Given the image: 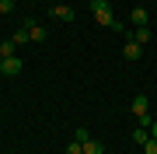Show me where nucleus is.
Returning a JSON list of instances; mask_svg holds the SVG:
<instances>
[{"label":"nucleus","mask_w":157,"mask_h":154,"mask_svg":"<svg viewBox=\"0 0 157 154\" xmlns=\"http://www.w3.org/2000/svg\"><path fill=\"white\" fill-rule=\"evenodd\" d=\"M91 14H94V21H101L105 28H115V32H122V21H115V14H112V4H108V0H91Z\"/></svg>","instance_id":"1"},{"label":"nucleus","mask_w":157,"mask_h":154,"mask_svg":"<svg viewBox=\"0 0 157 154\" xmlns=\"http://www.w3.org/2000/svg\"><path fill=\"white\" fill-rule=\"evenodd\" d=\"M129 109H133V116H136L140 126H150V98H147V95H136Z\"/></svg>","instance_id":"2"},{"label":"nucleus","mask_w":157,"mask_h":154,"mask_svg":"<svg viewBox=\"0 0 157 154\" xmlns=\"http://www.w3.org/2000/svg\"><path fill=\"white\" fill-rule=\"evenodd\" d=\"M25 28H28V35H32V42H45V28H42V25L39 21H35V18H25Z\"/></svg>","instance_id":"3"},{"label":"nucleus","mask_w":157,"mask_h":154,"mask_svg":"<svg viewBox=\"0 0 157 154\" xmlns=\"http://www.w3.org/2000/svg\"><path fill=\"white\" fill-rule=\"evenodd\" d=\"M0 74H4V77H14V74H21V60H17V56H7V60H0Z\"/></svg>","instance_id":"4"},{"label":"nucleus","mask_w":157,"mask_h":154,"mask_svg":"<svg viewBox=\"0 0 157 154\" xmlns=\"http://www.w3.org/2000/svg\"><path fill=\"white\" fill-rule=\"evenodd\" d=\"M122 56H126L129 63H136V60L143 56V46H140V42H133V39H126V46H122Z\"/></svg>","instance_id":"5"},{"label":"nucleus","mask_w":157,"mask_h":154,"mask_svg":"<svg viewBox=\"0 0 157 154\" xmlns=\"http://www.w3.org/2000/svg\"><path fill=\"white\" fill-rule=\"evenodd\" d=\"M52 18H59V21H73V7H67V4H52V11H49Z\"/></svg>","instance_id":"6"},{"label":"nucleus","mask_w":157,"mask_h":154,"mask_svg":"<svg viewBox=\"0 0 157 154\" xmlns=\"http://www.w3.org/2000/svg\"><path fill=\"white\" fill-rule=\"evenodd\" d=\"M147 18H150V14H147L143 7H136V11L129 14V25H133V28H143V25H147Z\"/></svg>","instance_id":"7"},{"label":"nucleus","mask_w":157,"mask_h":154,"mask_svg":"<svg viewBox=\"0 0 157 154\" xmlns=\"http://www.w3.org/2000/svg\"><path fill=\"white\" fill-rule=\"evenodd\" d=\"M11 42H14V46H25V42H32V35H28V28H25V25H21V28H17V32L11 35Z\"/></svg>","instance_id":"8"},{"label":"nucleus","mask_w":157,"mask_h":154,"mask_svg":"<svg viewBox=\"0 0 157 154\" xmlns=\"http://www.w3.org/2000/svg\"><path fill=\"white\" fill-rule=\"evenodd\" d=\"M133 42H140V46H147V42H150V28H136V35H133Z\"/></svg>","instance_id":"9"},{"label":"nucleus","mask_w":157,"mask_h":154,"mask_svg":"<svg viewBox=\"0 0 157 154\" xmlns=\"http://www.w3.org/2000/svg\"><path fill=\"white\" fill-rule=\"evenodd\" d=\"M84 154H101V144H98L94 137H87V140H84Z\"/></svg>","instance_id":"10"},{"label":"nucleus","mask_w":157,"mask_h":154,"mask_svg":"<svg viewBox=\"0 0 157 154\" xmlns=\"http://www.w3.org/2000/svg\"><path fill=\"white\" fill-rule=\"evenodd\" d=\"M133 140H136V144H147V140H150V133H147V126H136V130H133Z\"/></svg>","instance_id":"11"},{"label":"nucleus","mask_w":157,"mask_h":154,"mask_svg":"<svg viewBox=\"0 0 157 154\" xmlns=\"http://www.w3.org/2000/svg\"><path fill=\"white\" fill-rule=\"evenodd\" d=\"M14 49H17V46H14L11 39H7V42H0V56H4V60H7V56H14Z\"/></svg>","instance_id":"12"},{"label":"nucleus","mask_w":157,"mask_h":154,"mask_svg":"<svg viewBox=\"0 0 157 154\" xmlns=\"http://www.w3.org/2000/svg\"><path fill=\"white\" fill-rule=\"evenodd\" d=\"M67 154H84V144H80V140H70L67 144Z\"/></svg>","instance_id":"13"},{"label":"nucleus","mask_w":157,"mask_h":154,"mask_svg":"<svg viewBox=\"0 0 157 154\" xmlns=\"http://www.w3.org/2000/svg\"><path fill=\"white\" fill-rule=\"evenodd\" d=\"M143 154H157V140H154V137L143 144Z\"/></svg>","instance_id":"14"},{"label":"nucleus","mask_w":157,"mask_h":154,"mask_svg":"<svg viewBox=\"0 0 157 154\" xmlns=\"http://www.w3.org/2000/svg\"><path fill=\"white\" fill-rule=\"evenodd\" d=\"M14 11V0H0V14H11Z\"/></svg>","instance_id":"15"},{"label":"nucleus","mask_w":157,"mask_h":154,"mask_svg":"<svg viewBox=\"0 0 157 154\" xmlns=\"http://www.w3.org/2000/svg\"><path fill=\"white\" fill-rule=\"evenodd\" d=\"M150 137H154V140H157V123H150Z\"/></svg>","instance_id":"16"},{"label":"nucleus","mask_w":157,"mask_h":154,"mask_svg":"<svg viewBox=\"0 0 157 154\" xmlns=\"http://www.w3.org/2000/svg\"><path fill=\"white\" fill-rule=\"evenodd\" d=\"M14 4H21V0H14Z\"/></svg>","instance_id":"17"},{"label":"nucleus","mask_w":157,"mask_h":154,"mask_svg":"<svg viewBox=\"0 0 157 154\" xmlns=\"http://www.w3.org/2000/svg\"><path fill=\"white\" fill-rule=\"evenodd\" d=\"M0 60H4V56H0Z\"/></svg>","instance_id":"18"}]
</instances>
